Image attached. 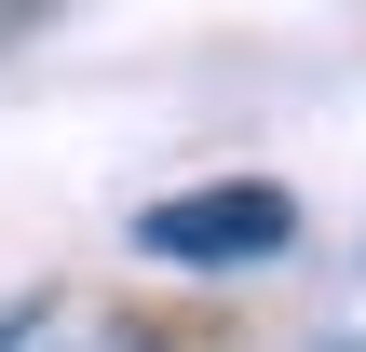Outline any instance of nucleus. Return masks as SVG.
<instances>
[{"label":"nucleus","mask_w":366,"mask_h":352,"mask_svg":"<svg viewBox=\"0 0 366 352\" xmlns=\"http://www.w3.org/2000/svg\"><path fill=\"white\" fill-rule=\"evenodd\" d=\"M285 244H299V203L272 176H204V190L136 203V258H163V271H244V258H285Z\"/></svg>","instance_id":"obj_1"},{"label":"nucleus","mask_w":366,"mask_h":352,"mask_svg":"<svg viewBox=\"0 0 366 352\" xmlns=\"http://www.w3.org/2000/svg\"><path fill=\"white\" fill-rule=\"evenodd\" d=\"M41 339V298H0V352H27Z\"/></svg>","instance_id":"obj_2"}]
</instances>
